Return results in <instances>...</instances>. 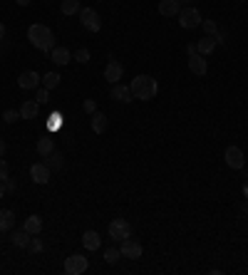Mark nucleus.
<instances>
[{
  "label": "nucleus",
  "instance_id": "19",
  "mask_svg": "<svg viewBox=\"0 0 248 275\" xmlns=\"http://www.w3.org/2000/svg\"><path fill=\"white\" fill-rule=\"evenodd\" d=\"M23 228H25L30 236H40V231H42V218H40V216H35V214L28 216V218H25V223H23Z\"/></svg>",
  "mask_w": 248,
  "mask_h": 275
},
{
  "label": "nucleus",
  "instance_id": "39",
  "mask_svg": "<svg viewBox=\"0 0 248 275\" xmlns=\"http://www.w3.org/2000/svg\"><path fill=\"white\" fill-rule=\"evenodd\" d=\"M3 40H5V25L0 23V42H3Z\"/></svg>",
  "mask_w": 248,
  "mask_h": 275
},
{
  "label": "nucleus",
  "instance_id": "4",
  "mask_svg": "<svg viewBox=\"0 0 248 275\" xmlns=\"http://www.w3.org/2000/svg\"><path fill=\"white\" fill-rule=\"evenodd\" d=\"M90 268V260L82 253H72L70 258H65V273L67 275H82Z\"/></svg>",
  "mask_w": 248,
  "mask_h": 275
},
{
  "label": "nucleus",
  "instance_id": "25",
  "mask_svg": "<svg viewBox=\"0 0 248 275\" xmlns=\"http://www.w3.org/2000/svg\"><path fill=\"white\" fill-rule=\"evenodd\" d=\"M60 75L57 72H47L45 77H42V85H45V90H57L60 87Z\"/></svg>",
  "mask_w": 248,
  "mask_h": 275
},
{
  "label": "nucleus",
  "instance_id": "30",
  "mask_svg": "<svg viewBox=\"0 0 248 275\" xmlns=\"http://www.w3.org/2000/svg\"><path fill=\"white\" fill-rule=\"evenodd\" d=\"M75 60H77V62H82V64H87V62H90V50L80 47V50L75 52Z\"/></svg>",
  "mask_w": 248,
  "mask_h": 275
},
{
  "label": "nucleus",
  "instance_id": "13",
  "mask_svg": "<svg viewBox=\"0 0 248 275\" xmlns=\"http://www.w3.org/2000/svg\"><path fill=\"white\" fill-rule=\"evenodd\" d=\"M189 70H191L194 75L204 77V75L209 72V62L204 60V55H199V52H196V55H191V57H189Z\"/></svg>",
  "mask_w": 248,
  "mask_h": 275
},
{
  "label": "nucleus",
  "instance_id": "3",
  "mask_svg": "<svg viewBox=\"0 0 248 275\" xmlns=\"http://www.w3.org/2000/svg\"><path fill=\"white\" fill-rule=\"evenodd\" d=\"M80 23H82V28L90 32H99L102 30V20H99V13L94 10V8H80Z\"/></svg>",
  "mask_w": 248,
  "mask_h": 275
},
{
  "label": "nucleus",
  "instance_id": "20",
  "mask_svg": "<svg viewBox=\"0 0 248 275\" xmlns=\"http://www.w3.org/2000/svg\"><path fill=\"white\" fill-rule=\"evenodd\" d=\"M52 152H55V139L52 136H40L37 139V154L45 159V156H50Z\"/></svg>",
  "mask_w": 248,
  "mask_h": 275
},
{
  "label": "nucleus",
  "instance_id": "8",
  "mask_svg": "<svg viewBox=\"0 0 248 275\" xmlns=\"http://www.w3.org/2000/svg\"><path fill=\"white\" fill-rule=\"evenodd\" d=\"M119 253H122V258H129V260H139V258H142V253H144V248L137 243V241H132V238H124V241H122V248H119Z\"/></svg>",
  "mask_w": 248,
  "mask_h": 275
},
{
  "label": "nucleus",
  "instance_id": "24",
  "mask_svg": "<svg viewBox=\"0 0 248 275\" xmlns=\"http://www.w3.org/2000/svg\"><path fill=\"white\" fill-rule=\"evenodd\" d=\"M45 164L50 166V171H60L62 166H65V159H62V154L52 152L50 156H45Z\"/></svg>",
  "mask_w": 248,
  "mask_h": 275
},
{
  "label": "nucleus",
  "instance_id": "12",
  "mask_svg": "<svg viewBox=\"0 0 248 275\" xmlns=\"http://www.w3.org/2000/svg\"><path fill=\"white\" fill-rule=\"evenodd\" d=\"M159 13L164 18H174L181 13V0H159Z\"/></svg>",
  "mask_w": 248,
  "mask_h": 275
},
{
  "label": "nucleus",
  "instance_id": "29",
  "mask_svg": "<svg viewBox=\"0 0 248 275\" xmlns=\"http://www.w3.org/2000/svg\"><path fill=\"white\" fill-rule=\"evenodd\" d=\"M201 25H204V32H206L209 37H216L218 35V25L214 20H201Z\"/></svg>",
  "mask_w": 248,
  "mask_h": 275
},
{
  "label": "nucleus",
  "instance_id": "6",
  "mask_svg": "<svg viewBox=\"0 0 248 275\" xmlns=\"http://www.w3.org/2000/svg\"><path fill=\"white\" fill-rule=\"evenodd\" d=\"M179 25H181L184 30L199 28V25H201V13H199L196 8H184V10L179 13Z\"/></svg>",
  "mask_w": 248,
  "mask_h": 275
},
{
  "label": "nucleus",
  "instance_id": "28",
  "mask_svg": "<svg viewBox=\"0 0 248 275\" xmlns=\"http://www.w3.org/2000/svg\"><path fill=\"white\" fill-rule=\"evenodd\" d=\"M20 119V109H5L3 112V122L5 124H15Z\"/></svg>",
  "mask_w": 248,
  "mask_h": 275
},
{
  "label": "nucleus",
  "instance_id": "18",
  "mask_svg": "<svg viewBox=\"0 0 248 275\" xmlns=\"http://www.w3.org/2000/svg\"><path fill=\"white\" fill-rule=\"evenodd\" d=\"M50 60L55 62L57 67H65L67 62L72 60V55H70V50H67V47H52V52H50Z\"/></svg>",
  "mask_w": 248,
  "mask_h": 275
},
{
  "label": "nucleus",
  "instance_id": "35",
  "mask_svg": "<svg viewBox=\"0 0 248 275\" xmlns=\"http://www.w3.org/2000/svg\"><path fill=\"white\" fill-rule=\"evenodd\" d=\"M60 124H62V117H57V114H55V117H52V122H50V129H57Z\"/></svg>",
  "mask_w": 248,
  "mask_h": 275
},
{
  "label": "nucleus",
  "instance_id": "32",
  "mask_svg": "<svg viewBox=\"0 0 248 275\" xmlns=\"http://www.w3.org/2000/svg\"><path fill=\"white\" fill-rule=\"evenodd\" d=\"M35 99H37L40 104H45V102H50V90H45V87H42V90H37V97H35Z\"/></svg>",
  "mask_w": 248,
  "mask_h": 275
},
{
  "label": "nucleus",
  "instance_id": "33",
  "mask_svg": "<svg viewBox=\"0 0 248 275\" xmlns=\"http://www.w3.org/2000/svg\"><path fill=\"white\" fill-rule=\"evenodd\" d=\"M8 171H10V169H8V161L0 156V181H5V179H8Z\"/></svg>",
  "mask_w": 248,
  "mask_h": 275
},
{
  "label": "nucleus",
  "instance_id": "23",
  "mask_svg": "<svg viewBox=\"0 0 248 275\" xmlns=\"http://www.w3.org/2000/svg\"><path fill=\"white\" fill-rule=\"evenodd\" d=\"M13 226H15V214L13 211H0V233L13 231Z\"/></svg>",
  "mask_w": 248,
  "mask_h": 275
},
{
  "label": "nucleus",
  "instance_id": "41",
  "mask_svg": "<svg viewBox=\"0 0 248 275\" xmlns=\"http://www.w3.org/2000/svg\"><path fill=\"white\" fill-rule=\"evenodd\" d=\"M3 196H5V183L0 181V198H3Z\"/></svg>",
  "mask_w": 248,
  "mask_h": 275
},
{
  "label": "nucleus",
  "instance_id": "27",
  "mask_svg": "<svg viewBox=\"0 0 248 275\" xmlns=\"http://www.w3.org/2000/svg\"><path fill=\"white\" fill-rule=\"evenodd\" d=\"M119 258H122V253H119V248H107V250H104V260H107L109 265H114V263H117Z\"/></svg>",
  "mask_w": 248,
  "mask_h": 275
},
{
  "label": "nucleus",
  "instance_id": "2",
  "mask_svg": "<svg viewBox=\"0 0 248 275\" xmlns=\"http://www.w3.org/2000/svg\"><path fill=\"white\" fill-rule=\"evenodd\" d=\"M132 94H134V99H142V102H149V99H154L156 92H159V85H156L154 77H149V75H137L134 80H132Z\"/></svg>",
  "mask_w": 248,
  "mask_h": 275
},
{
  "label": "nucleus",
  "instance_id": "15",
  "mask_svg": "<svg viewBox=\"0 0 248 275\" xmlns=\"http://www.w3.org/2000/svg\"><path fill=\"white\" fill-rule=\"evenodd\" d=\"M216 45H218L216 37H209V35H204V37H201V40L196 42V52L206 57V55H211V52L216 50Z\"/></svg>",
  "mask_w": 248,
  "mask_h": 275
},
{
  "label": "nucleus",
  "instance_id": "43",
  "mask_svg": "<svg viewBox=\"0 0 248 275\" xmlns=\"http://www.w3.org/2000/svg\"><path fill=\"white\" fill-rule=\"evenodd\" d=\"M184 3H191V0H184Z\"/></svg>",
  "mask_w": 248,
  "mask_h": 275
},
{
  "label": "nucleus",
  "instance_id": "22",
  "mask_svg": "<svg viewBox=\"0 0 248 275\" xmlns=\"http://www.w3.org/2000/svg\"><path fill=\"white\" fill-rule=\"evenodd\" d=\"M107 117H104V114H102V112H94L92 114V131L94 134H104V131H107Z\"/></svg>",
  "mask_w": 248,
  "mask_h": 275
},
{
  "label": "nucleus",
  "instance_id": "16",
  "mask_svg": "<svg viewBox=\"0 0 248 275\" xmlns=\"http://www.w3.org/2000/svg\"><path fill=\"white\" fill-rule=\"evenodd\" d=\"M37 112H40V102H37V99H28V102H23V107H20V119H35Z\"/></svg>",
  "mask_w": 248,
  "mask_h": 275
},
{
  "label": "nucleus",
  "instance_id": "9",
  "mask_svg": "<svg viewBox=\"0 0 248 275\" xmlns=\"http://www.w3.org/2000/svg\"><path fill=\"white\" fill-rule=\"evenodd\" d=\"M50 174H52V171H50V166H47L45 161H40V164H32V166H30V179L35 183H40V186L50 181Z\"/></svg>",
  "mask_w": 248,
  "mask_h": 275
},
{
  "label": "nucleus",
  "instance_id": "34",
  "mask_svg": "<svg viewBox=\"0 0 248 275\" xmlns=\"http://www.w3.org/2000/svg\"><path fill=\"white\" fill-rule=\"evenodd\" d=\"M85 112H87V114H94V112H97V102H94V99H85Z\"/></svg>",
  "mask_w": 248,
  "mask_h": 275
},
{
  "label": "nucleus",
  "instance_id": "21",
  "mask_svg": "<svg viewBox=\"0 0 248 275\" xmlns=\"http://www.w3.org/2000/svg\"><path fill=\"white\" fill-rule=\"evenodd\" d=\"M10 241H13V245H15V248H25V250H28V243H30V233H28L25 228H20V231H13Z\"/></svg>",
  "mask_w": 248,
  "mask_h": 275
},
{
  "label": "nucleus",
  "instance_id": "31",
  "mask_svg": "<svg viewBox=\"0 0 248 275\" xmlns=\"http://www.w3.org/2000/svg\"><path fill=\"white\" fill-rule=\"evenodd\" d=\"M42 248H45V245H42L40 238H30V243H28V250H30V253H42Z\"/></svg>",
  "mask_w": 248,
  "mask_h": 275
},
{
  "label": "nucleus",
  "instance_id": "42",
  "mask_svg": "<svg viewBox=\"0 0 248 275\" xmlns=\"http://www.w3.org/2000/svg\"><path fill=\"white\" fill-rule=\"evenodd\" d=\"M243 196L248 198V181H246V186H243Z\"/></svg>",
  "mask_w": 248,
  "mask_h": 275
},
{
  "label": "nucleus",
  "instance_id": "5",
  "mask_svg": "<svg viewBox=\"0 0 248 275\" xmlns=\"http://www.w3.org/2000/svg\"><path fill=\"white\" fill-rule=\"evenodd\" d=\"M109 238L112 241H119V243H122L124 238H132V226L124 218H114L109 223Z\"/></svg>",
  "mask_w": 248,
  "mask_h": 275
},
{
  "label": "nucleus",
  "instance_id": "38",
  "mask_svg": "<svg viewBox=\"0 0 248 275\" xmlns=\"http://www.w3.org/2000/svg\"><path fill=\"white\" fill-rule=\"evenodd\" d=\"M5 149H8L5 147V139H0V156H5Z\"/></svg>",
  "mask_w": 248,
  "mask_h": 275
},
{
  "label": "nucleus",
  "instance_id": "17",
  "mask_svg": "<svg viewBox=\"0 0 248 275\" xmlns=\"http://www.w3.org/2000/svg\"><path fill=\"white\" fill-rule=\"evenodd\" d=\"M82 245H85L87 250H99V248H102L99 233H97V231H85V233H82Z\"/></svg>",
  "mask_w": 248,
  "mask_h": 275
},
{
  "label": "nucleus",
  "instance_id": "1",
  "mask_svg": "<svg viewBox=\"0 0 248 275\" xmlns=\"http://www.w3.org/2000/svg\"><path fill=\"white\" fill-rule=\"evenodd\" d=\"M28 40L32 42V47H37V50H42V52H52V47H55V35H52V30H50L47 25H42V23L30 25Z\"/></svg>",
  "mask_w": 248,
  "mask_h": 275
},
{
  "label": "nucleus",
  "instance_id": "40",
  "mask_svg": "<svg viewBox=\"0 0 248 275\" xmlns=\"http://www.w3.org/2000/svg\"><path fill=\"white\" fill-rule=\"evenodd\" d=\"M15 3H18V5H25V8H28V5H30L32 0H15Z\"/></svg>",
  "mask_w": 248,
  "mask_h": 275
},
{
  "label": "nucleus",
  "instance_id": "14",
  "mask_svg": "<svg viewBox=\"0 0 248 275\" xmlns=\"http://www.w3.org/2000/svg\"><path fill=\"white\" fill-rule=\"evenodd\" d=\"M112 99H117V102H132L134 99V94H132V87H127V85H112Z\"/></svg>",
  "mask_w": 248,
  "mask_h": 275
},
{
  "label": "nucleus",
  "instance_id": "37",
  "mask_svg": "<svg viewBox=\"0 0 248 275\" xmlns=\"http://www.w3.org/2000/svg\"><path fill=\"white\" fill-rule=\"evenodd\" d=\"M5 191H15V183L10 181V179H5Z\"/></svg>",
  "mask_w": 248,
  "mask_h": 275
},
{
  "label": "nucleus",
  "instance_id": "11",
  "mask_svg": "<svg viewBox=\"0 0 248 275\" xmlns=\"http://www.w3.org/2000/svg\"><path fill=\"white\" fill-rule=\"evenodd\" d=\"M122 77H124V67L117 60H109V64L104 67V80H107L109 85H117Z\"/></svg>",
  "mask_w": 248,
  "mask_h": 275
},
{
  "label": "nucleus",
  "instance_id": "26",
  "mask_svg": "<svg viewBox=\"0 0 248 275\" xmlns=\"http://www.w3.org/2000/svg\"><path fill=\"white\" fill-rule=\"evenodd\" d=\"M62 15H77L80 13V0H62Z\"/></svg>",
  "mask_w": 248,
  "mask_h": 275
},
{
  "label": "nucleus",
  "instance_id": "10",
  "mask_svg": "<svg viewBox=\"0 0 248 275\" xmlns=\"http://www.w3.org/2000/svg\"><path fill=\"white\" fill-rule=\"evenodd\" d=\"M40 82H42V77L35 70H28V72H23L18 77V87L20 90H35V87H40Z\"/></svg>",
  "mask_w": 248,
  "mask_h": 275
},
{
  "label": "nucleus",
  "instance_id": "36",
  "mask_svg": "<svg viewBox=\"0 0 248 275\" xmlns=\"http://www.w3.org/2000/svg\"><path fill=\"white\" fill-rule=\"evenodd\" d=\"M186 55H189V57L196 55V45H186Z\"/></svg>",
  "mask_w": 248,
  "mask_h": 275
},
{
  "label": "nucleus",
  "instance_id": "7",
  "mask_svg": "<svg viewBox=\"0 0 248 275\" xmlns=\"http://www.w3.org/2000/svg\"><path fill=\"white\" fill-rule=\"evenodd\" d=\"M223 159H226V164H228L231 169H243V166H246V156H243V149H241V147H228V149L223 152Z\"/></svg>",
  "mask_w": 248,
  "mask_h": 275
}]
</instances>
